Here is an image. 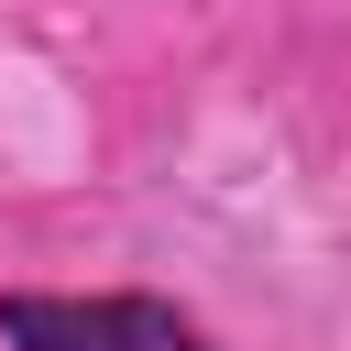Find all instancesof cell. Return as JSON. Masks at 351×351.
<instances>
[{"mask_svg":"<svg viewBox=\"0 0 351 351\" xmlns=\"http://www.w3.org/2000/svg\"><path fill=\"white\" fill-rule=\"evenodd\" d=\"M0 351H230L154 285H0Z\"/></svg>","mask_w":351,"mask_h":351,"instance_id":"1","label":"cell"}]
</instances>
